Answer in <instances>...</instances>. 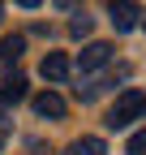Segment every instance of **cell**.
Returning <instances> with one entry per match:
<instances>
[{
	"label": "cell",
	"instance_id": "cell-1",
	"mask_svg": "<svg viewBox=\"0 0 146 155\" xmlns=\"http://www.w3.org/2000/svg\"><path fill=\"white\" fill-rule=\"evenodd\" d=\"M142 116H146V91L129 86V91L116 95L112 108H107V125H112V129H129L133 121H142Z\"/></svg>",
	"mask_w": 146,
	"mask_h": 155
},
{
	"label": "cell",
	"instance_id": "cell-2",
	"mask_svg": "<svg viewBox=\"0 0 146 155\" xmlns=\"http://www.w3.org/2000/svg\"><path fill=\"white\" fill-rule=\"evenodd\" d=\"M142 9L133 5V0H112V5H107V22L116 26V35H129V30H138L142 26Z\"/></svg>",
	"mask_w": 146,
	"mask_h": 155
},
{
	"label": "cell",
	"instance_id": "cell-3",
	"mask_svg": "<svg viewBox=\"0 0 146 155\" xmlns=\"http://www.w3.org/2000/svg\"><path fill=\"white\" fill-rule=\"evenodd\" d=\"M107 61H112V43H86L82 56H78V69L90 73V69H103Z\"/></svg>",
	"mask_w": 146,
	"mask_h": 155
},
{
	"label": "cell",
	"instance_id": "cell-4",
	"mask_svg": "<svg viewBox=\"0 0 146 155\" xmlns=\"http://www.w3.org/2000/svg\"><path fill=\"white\" fill-rule=\"evenodd\" d=\"M39 73L47 78V82H65V78H69V56L65 52H47L43 65H39Z\"/></svg>",
	"mask_w": 146,
	"mask_h": 155
},
{
	"label": "cell",
	"instance_id": "cell-5",
	"mask_svg": "<svg viewBox=\"0 0 146 155\" xmlns=\"http://www.w3.org/2000/svg\"><path fill=\"white\" fill-rule=\"evenodd\" d=\"M22 52H26V35H5V39H0V69L17 65Z\"/></svg>",
	"mask_w": 146,
	"mask_h": 155
},
{
	"label": "cell",
	"instance_id": "cell-6",
	"mask_svg": "<svg viewBox=\"0 0 146 155\" xmlns=\"http://www.w3.org/2000/svg\"><path fill=\"white\" fill-rule=\"evenodd\" d=\"M34 112L39 116H65V99L56 91H43V95H34Z\"/></svg>",
	"mask_w": 146,
	"mask_h": 155
},
{
	"label": "cell",
	"instance_id": "cell-7",
	"mask_svg": "<svg viewBox=\"0 0 146 155\" xmlns=\"http://www.w3.org/2000/svg\"><path fill=\"white\" fill-rule=\"evenodd\" d=\"M22 99H26V78H22V73L5 78V86H0V104H22Z\"/></svg>",
	"mask_w": 146,
	"mask_h": 155
},
{
	"label": "cell",
	"instance_id": "cell-8",
	"mask_svg": "<svg viewBox=\"0 0 146 155\" xmlns=\"http://www.w3.org/2000/svg\"><path fill=\"white\" fill-rule=\"evenodd\" d=\"M65 155H107V147H103V138H78V142H69Z\"/></svg>",
	"mask_w": 146,
	"mask_h": 155
},
{
	"label": "cell",
	"instance_id": "cell-9",
	"mask_svg": "<svg viewBox=\"0 0 146 155\" xmlns=\"http://www.w3.org/2000/svg\"><path fill=\"white\" fill-rule=\"evenodd\" d=\"M90 26H95V22H90L86 13H78V17H73V22H69V30H73V39H86V35H90Z\"/></svg>",
	"mask_w": 146,
	"mask_h": 155
},
{
	"label": "cell",
	"instance_id": "cell-10",
	"mask_svg": "<svg viewBox=\"0 0 146 155\" xmlns=\"http://www.w3.org/2000/svg\"><path fill=\"white\" fill-rule=\"evenodd\" d=\"M129 155H146V129H138L129 138Z\"/></svg>",
	"mask_w": 146,
	"mask_h": 155
},
{
	"label": "cell",
	"instance_id": "cell-11",
	"mask_svg": "<svg viewBox=\"0 0 146 155\" xmlns=\"http://www.w3.org/2000/svg\"><path fill=\"white\" fill-rule=\"evenodd\" d=\"M26 155H52V151H47V142H39V138H30V142H26Z\"/></svg>",
	"mask_w": 146,
	"mask_h": 155
},
{
	"label": "cell",
	"instance_id": "cell-12",
	"mask_svg": "<svg viewBox=\"0 0 146 155\" xmlns=\"http://www.w3.org/2000/svg\"><path fill=\"white\" fill-rule=\"evenodd\" d=\"M17 5H22V9H39L43 0H17Z\"/></svg>",
	"mask_w": 146,
	"mask_h": 155
},
{
	"label": "cell",
	"instance_id": "cell-13",
	"mask_svg": "<svg viewBox=\"0 0 146 155\" xmlns=\"http://www.w3.org/2000/svg\"><path fill=\"white\" fill-rule=\"evenodd\" d=\"M56 5H60V9H73V5H78V0H56Z\"/></svg>",
	"mask_w": 146,
	"mask_h": 155
},
{
	"label": "cell",
	"instance_id": "cell-14",
	"mask_svg": "<svg viewBox=\"0 0 146 155\" xmlns=\"http://www.w3.org/2000/svg\"><path fill=\"white\" fill-rule=\"evenodd\" d=\"M5 125H9V121H5V108H0V129H5Z\"/></svg>",
	"mask_w": 146,
	"mask_h": 155
},
{
	"label": "cell",
	"instance_id": "cell-15",
	"mask_svg": "<svg viewBox=\"0 0 146 155\" xmlns=\"http://www.w3.org/2000/svg\"><path fill=\"white\" fill-rule=\"evenodd\" d=\"M142 26H146V17H142Z\"/></svg>",
	"mask_w": 146,
	"mask_h": 155
}]
</instances>
